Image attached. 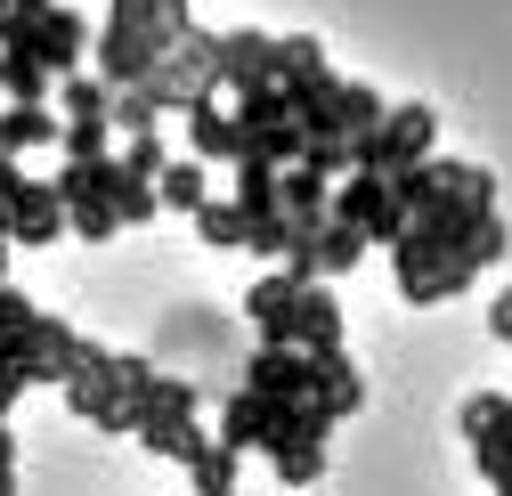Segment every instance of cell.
I'll return each instance as SVG.
<instances>
[{"instance_id":"obj_28","label":"cell","mask_w":512,"mask_h":496,"mask_svg":"<svg viewBox=\"0 0 512 496\" xmlns=\"http://www.w3.org/2000/svg\"><path fill=\"white\" fill-rule=\"evenodd\" d=\"M326 74V41L317 33H285L277 41V82H317Z\"/></svg>"},{"instance_id":"obj_27","label":"cell","mask_w":512,"mask_h":496,"mask_svg":"<svg viewBox=\"0 0 512 496\" xmlns=\"http://www.w3.org/2000/svg\"><path fill=\"white\" fill-rule=\"evenodd\" d=\"M196 236L212 244V253H236V244H244V204H236V196H212V204L196 212Z\"/></svg>"},{"instance_id":"obj_37","label":"cell","mask_w":512,"mask_h":496,"mask_svg":"<svg viewBox=\"0 0 512 496\" xmlns=\"http://www.w3.org/2000/svg\"><path fill=\"white\" fill-rule=\"evenodd\" d=\"M488 334L512 342V285H496V301H488Z\"/></svg>"},{"instance_id":"obj_41","label":"cell","mask_w":512,"mask_h":496,"mask_svg":"<svg viewBox=\"0 0 512 496\" xmlns=\"http://www.w3.org/2000/svg\"><path fill=\"white\" fill-rule=\"evenodd\" d=\"M0 244H17V236H9V204H0Z\"/></svg>"},{"instance_id":"obj_36","label":"cell","mask_w":512,"mask_h":496,"mask_svg":"<svg viewBox=\"0 0 512 496\" xmlns=\"http://www.w3.org/2000/svg\"><path fill=\"white\" fill-rule=\"evenodd\" d=\"M33 391V375H25V366H0V423H9V407Z\"/></svg>"},{"instance_id":"obj_23","label":"cell","mask_w":512,"mask_h":496,"mask_svg":"<svg viewBox=\"0 0 512 496\" xmlns=\"http://www.w3.org/2000/svg\"><path fill=\"white\" fill-rule=\"evenodd\" d=\"M187 480H196V496H236V448L204 440L196 456H187Z\"/></svg>"},{"instance_id":"obj_38","label":"cell","mask_w":512,"mask_h":496,"mask_svg":"<svg viewBox=\"0 0 512 496\" xmlns=\"http://www.w3.org/2000/svg\"><path fill=\"white\" fill-rule=\"evenodd\" d=\"M17 188H25V171H17V155H0V204H9Z\"/></svg>"},{"instance_id":"obj_2","label":"cell","mask_w":512,"mask_h":496,"mask_svg":"<svg viewBox=\"0 0 512 496\" xmlns=\"http://www.w3.org/2000/svg\"><path fill=\"white\" fill-rule=\"evenodd\" d=\"M196 407H204V383H196V375H155V383H147V399H139V448H147V456L187 464V456L204 448Z\"/></svg>"},{"instance_id":"obj_43","label":"cell","mask_w":512,"mask_h":496,"mask_svg":"<svg viewBox=\"0 0 512 496\" xmlns=\"http://www.w3.org/2000/svg\"><path fill=\"white\" fill-rule=\"evenodd\" d=\"M0 285H9V244H0Z\"/></svg>"},{"instance_id":"obj_16","label":"cell","mask_w":512,"mask_h":496,"mask_svg":"<svg viewBox=\"0 0 512 496\" xmlns=\"http://www.w3.org/2000/svg\"><path fill=\"white\" fill-rule=\"evenodd\" d=\"M25 147H66V114L57 106H0V155Z\"/></svg>"},{"instance_id":"obj_42","label":"cell","mask_w":512,"mask_h":496,"mask_svg":"<svg viewBox=\"0 0 512 496\" xmlns=\"http://www.w3.org/2000/svg\"><path fill=\"white\" fill-rule=\"evenodd\" d=\"M0 496H17V472H0Z\"/></svg>"},{"instance_id":"obj_24","label":"cell","mask_w":512,"mask_h":496,"mask_svg":"<svg viewBox=\"0 0 512 496\" xmlns=\"http://www.w3.org/2000/svg\"><path fill=\"white\" fill-rule=\"evenodd\" d=\"M504 253H512V228H504V220H496V212H488V220H472V236H464V244H456V261H464V269H472V277H488V269H496V261H504Z\"/></svg>"},{"instance_id":"obj_7","label":"cell","mask_w":512,"mask_h":496,"mask_svg":"<svg viewBox=\"0 0 512 496\" xmlns=\"http://www.w3.org/2000/svg\"><path fill=\"white\" fill-rule=\"evenodd\" d=\"M179 122H187V155H196V163H228V171H236V163L252 155L244 122H236V106H228V90H204Z\"/></svg>"},{"instance_id":"obj_20","label":"cell","mask_w":512,"mask_h":496,"mask_svg":"<svg viewBox=\"0 0 512 496\" xmlns=\"http://www.w3.org/2000/svg\"><path fill=\"white\" fill-rule=\"evenodd\" d=\"M33 326H41V309H33V293H17V285H0V366H25V342H33Z\"/></svg>"},{"instance_id":"obj_19","label":"cell","mask_w":512,"mask_h":496,"mask_svg":"<svg viewBox=\"0 0 512 496\" xmlns=\"http://www.w3.org/2000/svg\"><path fill=\"white\" fill-rule=\"evenodd\" d=\"M317 407H334L342 423L366 407V375L350 366V350H342V358H317Z\"/></svg>"},{"instance_id":"obj_44","label":"cell","mask_w":512,"mask_h":496,"mask_svg":"<svg viewBox=\"0 0 512 496\" xmlns=\"http://www.w3.org/2000/svg\"><path fill=\"white\" fill-rule=\"evenodd\" d=\"M9 17H17V0H0V25H9Z\"/></svg>"},{"instance_id":"obj_8","label":"cell","mask_w":512,"mask_h":496,"mask_svg":"<svg viewBox=\"0 0 512 496\" xmlns=\"http://www.w3.org/2000/svg\"><path fill=\"white\" fill-rule=\"evenodd\" d=\"M301 277H285V269H269V277H252L244 285V318H252V334L261 342H277V350H293V309H301Z\"/></svg>"},{"instance_id":"obj_11","label":"cell","mask_w":512,"mask_h":496,"mask_svg":"<svg viewBox=\"0 0 512 496\" xmlns=\"http://www.w3.org/2000/svg\"><path fill=\"white\" fill-rule=\"evenodd\" d=\"M252 82H277V33L236 25V33H220V90L236 98V90H252Z\"/></svg>"},{"instance_id":"obj_1","label":"cell","mask_w":512,"mask_h":496,"mask_svg":"<svg viewBox=\"0 0 512 496\" xmlns=\"http://www.w3.org/2000/svg\"><path fill=\"white\" fill-rule=\"evenodd\" d=\"M155 375H163V366H155L147 350H98V342H90L82 375L66 383V407H74L82 423H98V431H131V440H139V399H147Z\"/></svg>"},{"instance_id":"obj_12","label":"cell","mask_w":512,"mask_h":496,"mask_svg":"<svg viewBox=\"0 0 512 496\" xmlns=\"http://www.w3.org/2000/svg\"><path fill=\"white\" fill-rule=\"evenodd\" d=\"M98 49V33H90V17L82 9H66V0H57V9L41 17V66L66 82V74H82V57Z\"/></svg>"},{"instance_id":"obj_31","label":"cell","mask_w":512,"mask_h":496,"mask_svg":"<svg viewBox=\"0 0 512 496\" xmlns=\"http://www.w3.org/2000/svg\"><path fill=\"white\" fill-rule=\"evenodd\" d=\"M277 179H285V171H277L269 155H244V163H236V204H244V212L277 204Z\"/></svg>"},{"instance_id":"obj_18","label":"cell","mask_w":512,"mask_h":496,"mask_svg":"<svg viewBox=\"0 0 512 496\" xmlns=\"http://www.w3.org/2000/svg\"><path fill=\"white\" fill-rule=\"evenodd\" d=\"M0 90H9V106H49L57 98V74L41 66L33 49H0Z\"/></svg>"},{"instance_id":"obj_10","label":"cell","mask_w":512,"mask_h":496,"mask_svg":"<svg viewBox=\"0 0 512 496\" xmlns=\"http://www.w3.org/2000/svg\"><path fill=\"white\" fill-rule=\"evenodd\" d=\"M82 358H90V342H82L66 318H41V326H33V342H25V375L66 391V383L82 375Z\"/></svg>"},{"instance_id":"obj_30","label":"cell","mask_w":512,"mask_h":496,"mask_svg":"<svg viewBox=\"0 0 512 496\" xmlns=\"http://www.w3.org/2000/svg\"><path fill=\"white\" fill-rule=\"evenodd\" d=\"M114 163L131 171V179H163V171H171V139H163V131H139V139L114 147Z\"/></svg>"},{"instance_id":"obj_21","label":"cell","mask_w":512,"mask_h":496,"mask_svg":"<svg viewBox=\"0 0 512 496\" xmlns=\"http://www.w3.org/2000/svg\"><path fill=\"white\" fill-rule=\"evenodd\" d=\"M57 114L66 122H106L114 114V82L106 74H66L57 82Z\"/></svg>"},{"instance_id":"obj_25","label":"cell","mask_w":512,"mask_h":496,"mask_svg":"<svg viewBox=\"0 0 512 496\" xmlns=\"http://www.w3.org/2000/svg\"><path fill=\"white\" fill-rule=\"evenodd\" d=\"M358 261H366V228H342V220L317 228V269H326V277H350Z\"/></svg>"},{"instance_id":"obj_33","label":"cell","mask_w":512,"mask_h":496,"mask_svg":"<svg viewBox=\"0 0 512 496\" xmlns=\"http://www.w3.org/2000/svg\"><path fill=\"white\" fill-rule=\"evenodd\" d=\"M456 423H464V440H472V448H480V440H496V423H504V391H472Z\"/></svg>"},{"instance_id":"obj_32","label":"cell","mask_w":512,"mask_h":496,"mask_svg":"<svg viewBox=\"0 0 512 496\" xmlns=\"http://www.w3.org/2000/svg\"><path fill=\"white\" fill-rule=\"evenodd\" d=\"M122 139H114V122H66V147H57V155H66V163H106Z\"/></svg>"},{"instance_id":"obj_17","label":"cell","mask_w":512,"mask_h":496,"mask_svg":"<svg viewBox=\"0 0 512 496\" xmlns=\"http://www.w3.org/2000/svg\"><path fill=\"white\" fill-rule=\"evenodd\" d=\"M155 196H163V212H187V220H196L204 204H212V163H196V155H171V171L155 179Z\"/></svg>"},{"instance_id":"obj_9","label":"cell","mask_w":512,"mask_h":496,"mask_svg":"<svg viewBox=\"0 0 512 496\" xmlns=\"http://www.w3.org/2000/svg\"><path fill=\"white\" fill-rule=\"evenodd\" d=\"M261 456H269V472H277L285 488H309V480H326V440H317V431H309L293 407L277 415V431H269V448H261Z\"/></svg>"},{"instance_id":"obj_5","label":"cell","mask_w":512,"mask_h":496,"mask_svg":"<svg viewBox=\"0 0 512 496\" xmlns=\"http://www.w3.org/2000/svg\"><path fill=\"white\" fill-rule=\"evenodd\" d=\"M334 220H342V228H366V244H382V253L415 228V220L391 204V179H366V171H350L342 188H334Z\"/></svg>"},{"instance_id":"obj_15","label":"cell","mask_w":512,"mask_h":496,"mask_svg":"<svg viewBox=\"0 0 512 496\" xmlns=\"http://www.w3.org/2000/svg\"><path fill=\"white\" fill-rule=\"evenodd\" d=\"M277 415H285L277 399H261V391H244V383H236V391L220 399V440H228L236 456H244V448H269V431H277Z\"/></svg>"},{"instance_id":"obj_34","label":"cell","mask_w":512,"mask_h":496,"mask_svg":"<svg viewBox=\"0 0 512 496\" xmlns=\"http://www.w3.org/2000/svg\"><path fill=\"white\" fill-rule=\"evenodd\" d=\"M122 220H114V204H74L66 212V236H82V244H106Z\"/></svg>"},{"instance_id":"obj_3","label":"cell","mask_w":512,"mask_h":496,"mask_svg":"<svg viewBox=\"0 0 512 496\" xmlns=\"http://www.w3.org/2000/svg\"><path fill=\"white\" fill-rule=\"evenodd\" d=\"M431 147H439V114H431L423 98H407V106L382 114V131L358 147V171H366V179H399V171L431 163Z\"/></svg>"},{"instance_id":"obj_22","label":"cell","mask_w":512,"mask_h":496,"mask_svg":"<svg viewBox=\"0 0 512 496\" xmlns=\"http://www.w3.org/2000/svg\"><path fill=\"white\" fill-rule=\"evenodd\" d=\"M236 122H244V139H261L277 122H293V106H285L277 82H252V90H236Z\"/></svg>"},{"instance_id":"obj_35","label":"cell","mask_w":512,"mask_h":496,"mask_svg":"<svg viewBox=\"0 0 512 496\" xmlns=\"http://www.w3.org/2000/svg\"><path fill=\"white\" fill-rule=\"evenodd\" d=\"M472 456H480V472H488V488H512V440H480Z\"/></svg>"},{"instance_id":"obj_29","label":"cell","mask_w":512,"mask_h":496,"mask_svg":"<svg viewBox=\"0 0 512 496\" xmlns=\"http://www.w3.org/2000/svg\"><path fill=\"white\" fill-rule=\"evenodd\" d=\"M114 220H122V228H147V220H163L155 179H131V171H122V179H114Z\"/></svg>"},{"instance_id":"obj_39","label":"cell","mask_w":512,"mask_h":496,"mask_svg":"<svg viewBox=\"0 0 512 496\" xmlns=\"http://www.w3.org/2000/svg\"><path fill=\"white\" fill-rule=\"evenodd\" d=\"M0 472H17V440H9V423H0Z\"/></svg>"},{"instance_id":"obj_4","label":"cell","mask_w":512,"mask_h":496,"mask_svg":"<svg viewBox=\"0 0 512 496\" xmlns=\"http://www.w3.org/2000/svg\"><path fill=\"white\" fill-rule=\"evenodd\" d=\"M171 57V41L155 33V25H98V49H90V74H106L114 90H131V82H147L155 66Z\"/></svg>"},{"instance_id":"obj_26","label":"cell","mask_w":512,"mask_h":496,"mask_svg":"<svg viewBox=\"0 0 512 496\" xmlns=\"http://www.w3.org/2000/svg\"><path fill=\"white\" fill-rule=\"evenodd\" d=\"M114 139H139V131H163V106L147 98V82H131V90H114Z\"/></svg>"},{"instance_id":"obj_13","label":"cell","mask_w":512,"mask_h":496,"mask_svg":"<svg viewBox=\"0 0 512 496\" xmlns=\"http://www.w3.org/2000/svg\"><path fill=\"white\" fill-rule=\"evenodd\" d=\"M9 236L17 244H57L66 236V196H57L49 179H25V188L9 196Z\"/></svg>"},{"instance_id":"obj_14","label":"cell","mask_w":512,"mask_h":496,"mask_svg":"<svg viewBox=\"0 0 512 496\" xmlns=\"http://www.w3.org/2000/svg\"><path fill=\"white\" fill-rule=\"evenodd\" d=\"M293 350L301 358H342V301L334 285H309L301 309H293Z\"/></svg>"},{"instance_id":"obj_40","label":"cell","mask_w":512,"mask_h":496,"mask_svg":"<svg viewBox=\"0 0 512 496\" xmlns=\"http://www.w3.org/2000/svg\"><path fill=\"white\" fill-rule=\"evenodd\" d=\"M57 9V0H17V17H49Z\"/></svg>"},{"instance_id":"obj_6","label":"cell","mask_w":512,"mask_h":496,"mask_svg":"<svg viewBox=\"0 0 512 496\" xmlns=\"http://www.w3.org/2000/svg\"><path fill=\"white\" fill-rule=\"evenodd\" d=\"M236 383H244V391H261V399H277V407H301V399H317V358L277 350V342H252Z\"/></svg>"}]
</instances>
